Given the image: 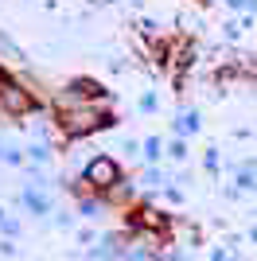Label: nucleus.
Returning <instances> with one entry per match:
<instances>
[{
	"instance_id": "0eeeda50",
	"label": "nucleus",
	"mask_w": 257,
	"mask_h": 261,
	"mask_svg": "<svg viewBox=\"0 0 257 261\" xmlns=\"http://www.w3.org/2000/svg\"><path fill=\"white\" fill-rule=\"evenodd\" d=\"M144 156H148V160H160V141H156V137L144 144Z\"/></svg>"
},
{
	"instance_id": "20e7f679",
	"label": "nucleus",
	"mask_w": 257,
	"mask_h": 261,
	"mask_svg": "<svg viewBox=\"0 0 257 261\" xmlns=\"http://www.w3.org/2000/svg\"><path fill=\"white\" fill-rule=\"evenodd\" d=\"M175 129H179V133H195V129H199V117H195V113H179Z\"/></svg>"
},
{
	"instance_id": "39448f33",
	"label": "nucleus",
	"mask_w": 257,
	"mask_h": 261,
	"mask_svg": "<svg viewBox=\"0 0 257 261\" xmlns=\"http://www.w3.org/2000/svg\"><path fill=\"white\" fill-rule=\"evenodd\" d=\"M0 51L8 55L12 63H20V59H23V55H20V47H16V43H8V39H4V35H0Z\"/></svg>"
},
{
	"instance_id": "7ed1b4c3",
	"label": "nucleus",
	"mask_w": 257,
	"mask_h": 261,
	"mask_svg": "<svg viewBox=\"0 0 257 261\" xmlns=\"http://www.w3.org/2000/svg\"><path fill=\"white\" fill-rule=\"evenodd\" d=\"M97 125H109V117L106 113H70V117L63 121V129L66 133H86V129H97Z\"/></svg>"
},
{
	"instance_id": "423d86ee",
	"label": "nucleus",
	"mask_w": 257,
	"mask_h": 261,
	"mask_svg": "<svg viewBox=\"0 0 257 261\" xmlns=\"http://www.w3.org/2000/svg\"><path fill=\"white\" fill-rule=\"evenodd\" d=\"M23 203H28V207H32L35 215H43V211H47V203H43L39 195H23Z\"/></svg>"
},
{
	"instance_id": "f03ea898",
	"label": "nucleus",
	"mask_w": 257,
	"mask_h": 261,
	"mask_svg": "<svg viewBox=\"0 0 257 261\" xmlns=\"http://www.w3.org/2000/svg\"><path fill=\"white\" fill-rule=\"evenodd\" d=\"M0 106L8 109V113H28L32 109V94L20 90L16 82H8V78H0Z\"/></svg>"
},
{
	"instance_id": "f257e3e1",
	"label": "nucleus",
	"mask_w": 257,
	"mask_h": 261,
	"mask_svg": "<svg viewBox=\"0 0 257 261\" xmlns=\"http://www.w3.org/2000/svg\"><path fill=\"white\" fill-rule=\"evenodd\" d=\"M117 175H121V172H117V164L109 160V156H97V160H90V168H86L90 187H101V191L117 184Z\"/></svg>"
},
{
	"instance_id": "6e6552de",
	"label": "nucleus",
	"mask_w": 257,
	"mask_h": 261,
	"mask_svg": "<svg viewBox=\"0 0 257 261\" xmlns=\"http://www.w3.org/2000/svg\"><path fill=\"white\" fill-rule=\"evenodd\" d=\"M171 156H175V160H183V156H187V144L175 141V144H171Z\"/></svg>"
}]
</instances>
